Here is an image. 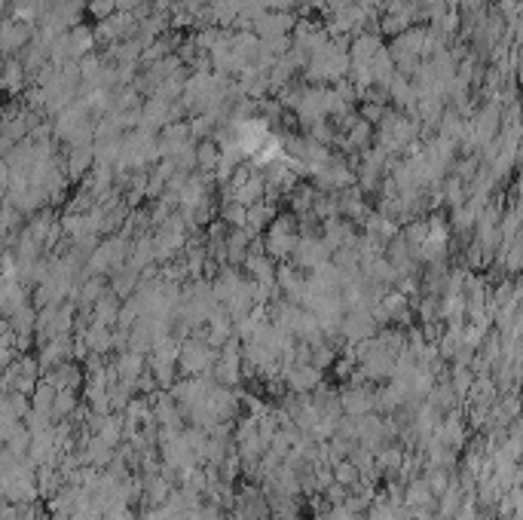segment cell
Wrapping results in <instances>:
<instances>
[{"instance_id":"obj_1","label":"cell","mask_w":523,"mask_h":520,"mask_svg":"<svg viewBox=\"0 0 523 520\" xmlns=\"http://www.w3.org/2000/svg\"><path fill=\"white\" fill-rule=\"evenodd\" d=\"M89 10L95 12L98 19H110V16H117V0H92L89 3Z\"/></svg>"},{"instance_id":"obj_2","label":"cell","mask_w":523,"mask_h":520,"mask_svg":"<svg viewBox=\"0 0 523 520\" xmlns=\"http://www.w3.org/2000/svg\"><path fill=\"white\" fill-rule=\"evenodd\" d=\"M349 138H352V144H367V138H371V123H367V119H358V123L349 129Z\"/></svg>"}]
</instances>
